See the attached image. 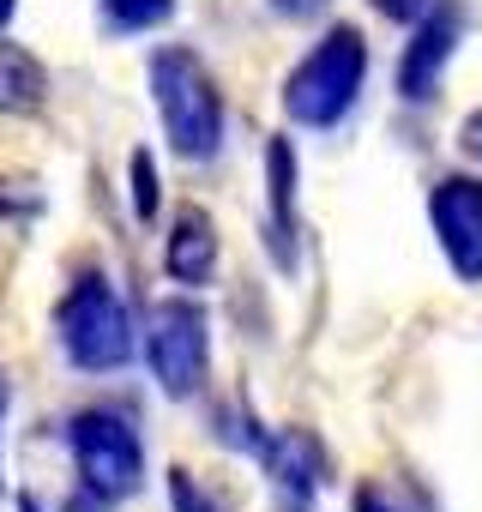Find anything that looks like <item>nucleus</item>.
Masks as SVG:
<instances>
[{
	"mask_svg": "<svg viewBox=\"0 0 482 512\" xmlns=\"http://www.w3.org/2000/svg\"><path fill=\"white\" fill-rule=\"evenodd\" d=\"M19 512H43V506H37V494H19Z\"/></svg>",
	"mask_w": 482,
	"mask_h": 512,
	"instance_id": "412c9836",
	"label": "nucleus"
},
{
	"mask_svg": "<svg viewBox=\"0 0 482 512\" xmlns=\"http://www.w3.org/2000/svg\"><path fill=\"white\" fill-rule=\"evenodd\" d=\"M428 223L458 284H482V175H440L428 187Z\"/></svg>",
	"mask_w": 482,
	"mask_h": 512,
	"instance_id": "423d86ee",
	"label": "nucleus"
},
{
	"mask_svg": "<svg viewBox=\"0 0 482 512\" xmlns=\"http://www.w3.org/2000/svg\"><path fill=\"white\" fill-rule=\"evenodd\" d=\"M151 103H157V121H163V139L175 157L199 163V157H217L223 145V97H217V79L205 73V61L181 43L157 49L151 67Z\"/></svg>",
	"mask_w": 482,
	"mask_h": 512,
	"instance_id": "f257e3e1",
	"label": "nucleus"
},
{
	"mask_svg": "<svg viewBox=\"0 0 482 512\" xmlns=\"http://www.w3.org/2000/svg\"><path fill=\"white\" fill-rule=\"evenodd\" d=\"M55 338H61L67 362L85 368V374H115V368H127V362H133V344H139L133 314H127L121 290H115L103 272H85V278L61 296V308H55Z\"/></svg>",
	"mask_w": 482,
	"mask_h": 512,
	"instance_id": "7ed1b4c3",
	"label": "nucleus"
},
{
	"mask_svg": "<svg viewBox=\"0 0 482 512\" xmlns=\"http://www.w3.org/2000/svg\"><path fill=\"white\" fill-rule=\"evenodd\" d=\"M356 512H404V506H398V500H392L386 488H374V482H362V488H356Z\"/></svg>",
	"mask_w": 482,
	"mask_h": 512,
	"instance_id": "a211bd4d",
	"label": "nucleus"
},
{
	"mask_svg": "<svg viewBox=\"0 0 482 512\" xmlns=\"http://www.w3.org/2000/svg\"><path fill=\"white\" fill-rule=\"evenodd\" d=\"M458 151H464V157L482 169V109H470V115L458 121Z\"/></svg>",
	"mask_w": 482,
	"mask_h": 512,
	"instance_id": "2eb2a0df",
	"label": "nucleus"
},
{
	"mask_svg": "<svg viewBox=\"0 0 482 512\" xmlns=\"http://www.w3.org/2000/svg\"><path fill=\"white\" fill-rule=\"evenodd\" d=\"M49 103V73L31 49L0 37V115H37Z\"/></svg>",
	"mask_w": 482,
	"mask_h": 512,
	"instance_id": "9b49d317",
	"label": "nucleus"
},
{
	"mask_svg": "<svg viewBox=\"0 0 482 512\" xmlns=\"http://www.w3.org/2000/svg\"><path fill=\"white\" fill-rule=\"evenodd\" d=\"M169 500H175V512H217V500H205L187 470H169Z\"/></svg>",
	"mask_w": 482,
	"mask_h": 512,
	"instance_id": "4468645a",
	"label": "nucleus"
},
{
	"mask_svg": "<svg viewBox=\"0 0 482 512\" xmlns=\"http://www.w3.org/2000/svg\"><path fill=\"white\" fill-rule=\"evenodd\" d=\"M260 464H266V476H272L290 500H314V494L326 488V476H332L326 446H320L308 428H278V434H266V440H260Z\"/></svg>",
	"mask_w": 482,
	"mask_h": 512,
	"instance_id": "6e6552de",
	"label": "nucleus"
},
{
	"mask_svg": "<svg viewBox=\"0 0 482 512\" xmlns=\"http://www.w3.org/2000/svg\"><path fill=\"white\" fill-rule=\"evenodd\" d=\"M13 13H19V0H0V25H7Z\"/></svg>",
	"mask_w": 482,
	"mask_h": 512,
	"instance_id": "aec40b11",
	"label": "nucleus"
},
{
	"mask_svg": "<svg viewBox=\"0 0 482 512\" xmlns=\"http://www.w3.org/2000/svg\"><path fill=\"white\" fill-rule=\"evenodd\" d=\"M163 272H169L181 290L211 284V272H217V223H211L199 205H181V211H175L169 241H163Z\"/></svg>",
	"mask_w": 482,
	"mask_h": 512,
	"instance_id": "1a4fd4ad",
	"label": "nucleus"
},
{
	"mask_svg": "<svg viewBox=\"0 0 482 512\" xmlns=\"http://www.w3.org/2000/svg\"><path fill=\"white\" fill-rule=\"evenodd\" d=\"M145 362H151V380L169 392V398H193L205 386V368H211V326H205V308L187 302V296H169L151 308V332H145Z\"/></svg>",
	"mask_w": 482,
	"mask_h": 512,
	"instance_id": "39448f33",
	"label": "nucleus"
},
{
	"mask_svg": "<svg viewBox=\"0 0 482 512\" xmlns=\"http://www.w3.org/2000/svg\"><path fill=\"white\" fill-rule=\"evenodd\" d=\"M374 13L392 19V25H416V19L428 13V0H374Z\"/></svg>",
	"mask_w": 482,
	"mask_h": 512,
	"instance_id": "dca6fc26",
	"label": "nucleus"
},
{
	"mask_svg": "<svg viewBox=\"0 0 482 512\" xmlns=\"http://www.w3.org/2000/svg\"><path fill=\"white\" fill-rule=\"evenodd\" d=\"M7 404H13V398H7V380H0V422H7Z\"/></svg>",
	"mask_w": 482,
	"mask_h": 512,
	"instance_id": "4be33fe9",
	"label": "nucleus"
},
{
	"mask_svg": "<svg viewBox=\"0 0 482 512\" xmlns=\"http://www.w3.org/2000/svg\"><path fill=\"white\" fill-rule=\"evenodd\" d=\"M61 512H109V500H103V494H91V488H79Z\"/></svg>",
	"mask_w": 482,
	"mask_h": 512,
	"instance_id": "6ab92c4d",
	"label": "nucleus"
},
{
	"mask_svg": "<svg viewBox=\"0 0 482 512\" xmlns=\"http://www.w3.org/2000/svg\"><path fill=\"white\" fill-rule=\"evenodd\" d=\"M362 85H368V37H362L356 25H332V31L290 67V79H284V115H290L296 127L326 133V127H338V121L356 109Z\"/></svg>",
	"mask_w": 482,
	"mask_h": 512,
	"instance_id": "f03ea898",
	"label": "nucleus"
},
{
	"mask_svg": "<svg viewBox=\"0 0 482 512\" xmlns=\"http://www.w3.org/2000/svg\"><path fill=\"white\" fill-rule=\"evenodd\" d=\"M266 7H272L278 19H320L332 0H266Z\"/></svg>",
	"mask_w": 482,
	"mask_h": 512,
	"instance_id": "f3484780",
	"label": "nucleus"
},
{
	"mask_svg": "<svg viewBox=\"0 0 482 512\" xmlns=\"http://www.w3.org/2000/svg\"><path fill=\"white\" fill-rule=\"evenodd\" d=\"M464 31H470V13L458 7V0H428V13L410 25V43L398 55V97L404 103H434Z\"/></svg>",
	"mask_w": 482,
	"mask_h": 512,
	"instance_id": "0eeeda50",
	"label": "nucleus"
},
{
	"mask_svg": "<svg viewBox=\"0 0 482 512\" xmlns=\"http://www.w3.org/2000/svg\"><path fill=\"white\" fill-rule=\"evenodd\" d=\"M97 7H103V25L121 37H139L175 19V0H97Z\"/></svg>",
	"mask_w": 482,
	"mask_h": 512,
	"instance_id": "f8f14e48",
	"label": "nucleus"
},
{
	"mask_svg": "<svg viewBox=\"0 0 482 512\" xmlns=\"http://www.w3.org/2000/svg\"><path fill=\"white\" fill-rule=\"evenodd\" d=\"M67 452H73V470L91 494H103L109 506L139 494L145 488V446H139V428L121 416V410H79L67 422Z\"/></svg>",
	"mask_w": 482,
	"mask_h": 512,
	"instance_id": "20e7f679",
	"label": "nucleus"
},
{
	"mask_svg": "<svg viewBox=\"0 0 482 512\" xmlns=\"http://www.w3.org/2000/svg\"><path fill=\"white\" fill-rule=\"evenodd\" d=\"M266 187H272L266 241H272V253H278V266L296 272V145H290V139H272V145H266Z\"/></svg>",
	"mask_w": 482,
	"mask_h": 512,
	"instance_id": "9d476101",
	"label": "nucleus"
},
{
	"mask_svg": "<svg viewBox=\"0 0 482 512\" xmlns=\"http://www.w3.org/2000/svg\"><path fill=\"white\" fill-rule=\"evenodd\" d=\"M157 199H163L157 157H151V151H133V217H139V223H157Z\"/></svg>",
	"mask_w": 482,
	"mask_h": 512,
	"instance_id": "ddd939ff",
	"label": "nucleus"
}]
</instances>
